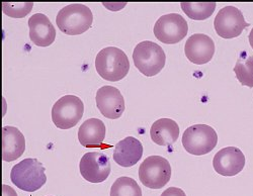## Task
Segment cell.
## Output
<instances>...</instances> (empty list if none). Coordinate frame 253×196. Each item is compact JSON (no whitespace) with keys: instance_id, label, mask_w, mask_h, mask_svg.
<instances>
[{"instance_id":"1","label":"cell","mask_w":253,"mask_h":196,"mask_svg":"<svg viewBox=\"0 0 253 196\" xmlns=\"http://www.w3.org/2000/svg\"><path fill=\"white\" fill-rule=\"evenodd\" d=\"M95 68L101 78L116 82L128 74L130 61L123 50L117 47H107L96 55Z\"/></svg>"},{"instance_id":"2","label":"cell","mask_w":253,"mask_h":196,"mask_svg":"<svg viewBox=\"0 0 253 196\" xmlns=\"http://www.w3.org/2000/svg\"><path fill=\"white\" fill-rule=\"evenodd\" d=\"M93 14L90 8L82 3H71L59 10L56 24L59 30L68 36H78L91 28Z\"/></svg>"},{"instance_id":"3","label":"cell","mask_w":253,"mask_h":196,"mask_svg":"<svg viewBox=\"0 0 253 196\" xmlns=\"http://www.w3.org/2000/svg\"><path fill=\"white\" fill-rule=\"evenodd\" d=\"M10 179L19 189L27 192H35L47 182L45 167L38 159H25L12 167Z\"/></svg>"},{"instance_id":"4","label":"cell","mask_w":253,"mask_h":196,"mask_svg":"<svg viewBox=\"0 0 253 196\" xmlns=\"http://www.w3.org/2000/svg\"><path fill=\"white\" fill-rule=\"evenodd\" d=\"M136 68L145 76L157 75L165 66L166 55L163 49L151 40L139 42L133 52Z\"/></svg>"},{"instance_id":"5","label":"cell","mask_w":253,"mask_h":196,"mask_svg":"<svg viewBox=\"0 0 253 196\" xmlns=\"http://www.w3.org/2000/svg\"><path fill=\"white\" fill-rule=\"evenodd\" d=\"M218 143L216 130L208 124L199 123L187 127L182 136V145L187 153L203 156L212 152Z\"/></svg>"},{"instance_id":"6","label":"cell","mask_w":253,"mask_h":196,"mask_svg":"<svg viewBox=\"0 0 253 196\" xmlns=\"http://www.w3.org/2000/svg\"><path fill=\"white\" fill-rule=\"evenodd\" d=\"M139 178L150 189L163 188L171 178V166L161 156H149L139 167Z\"/></svg>"},{"instance_id":"7","label":"cell","mask_w":253,"mask_h":196,"mask_svg":"<svg viewBox=\"0 0 253 196\" xmlns=\"http://www.w3.org/2000/svg\"><path fill=\"white\" fill-rule=\"evenodd\" d=\"M84 104L76 95H65L58 99L52 107V120L61 129L75 126L83 117Z\"/></svg>"},{"instance_id":"8","label":"cell","mask_w":253,"mask_h":196,"mask_svg":"<svg viewBox=\"0 0 253 196\" xmlns=\"http://www.w3.org/2000/svg\"><path fill=\"white\" fill-rule=\"evenodd\" d=\"M188 25L182 15L168 13L158 18L154 26V35L162 42L171 45L177 43L185 38Z\"/></svg>"},{"instance_id":"9","label":"cell","mask_w":253,"mask_h":196,"mask_svg":"<svg viewBox=\"0 0 253 196\" xmlns=\"http://www.w3.org/2000/svg\"><path fill=\"white\" fill-rule=\"evenodd\" d=\"M214 27L216 33L223 39H233L241 35V33L249 27L246 23L243 13L235 6L223 7L215 17Z\"/></svg>"},{"instance_id":"10","label":"cell","mask_w":253,"mask_h":196,"mask_svg":"<svg viewBox=\"0 0 253 196\" xmlns=\"http://www.w3.org/2000/svg\"><path fill=\"white\" fill-rule=\"evenodd\" d=\"M81 176L88 182L101 183L108 179L112 166L110 158L98 152L84 154L79 164Z\"/></svg>"},{"instance_id":"11","label":"cell","mask_w":253,"mask_h":196,"mask_svg":"<svg viewBox=\"0 0 253 196\" xmlns=\"http://www.w3.org/2000/svg\"><path fill=\"white\" fill-rule=\"evenodd\" d=\"M96 105L103 117L110 119L120 118L125 112V99L115 86L105 85L96 92Z\"/></svg>"},{"instance_id":"12","label":"cell","mask_w":253,"mask_h":196,"mask_svg":"<svg viewBox=\"0 0 253 196\" xmlns=\"http://www.w3.org/2000/svg\"><path fill=\"white\" fill-rule=\"evenodd\" d=\"M245 156L236 147L223 148L217 152L213 159L215 171L222 176H235L245 167Z\"/></svg>"},{"instance_id":"13","label":"cell","mask_w":253,"mask_h":196,"mask_svg":"<svg viewBox=\"0 0 253 196\" xmlns=\"http://www.w3.org/2000/svg\"><path fill=\"white\" fill-rule=\"evenodd\" d=\"M184 53L186 58L194 64L209 63L215 54V42L207 35L195 34L186 40Z\"/></svg>"},{"instance_id":"14","label":"cell","mask_w":253,"mask_h":196,"mask_svg":"<svg viewBox=\"0 0 253 196\" xmlns=\"http://www.w3.org/2000/svg\"><path fill=\"white\" fill-rule=\"evenodd\" d=\"M30 38L36 46H51L56 38V30L49 17L43 13H35L29 19Z\"/></svg>"},{"instance_id":"15","label":"cell","mask_w":253,"mask_h":196,"mask_svg":"<svg viewBox=\"0 0 253 196\" xmlns=\"http://www.w3.org/2000/svg\"><path fill=\"white\" fill-rule=\"evenodd\" d=\"M26 150V139L15 126L2 127V160L12 162L23 156Z\"/></svg>"},{"instance_id":"16","label":"cell","mask_w":253,"mask_h":196,"mask_svg":"<svg viewBox=\"0 0 253 196\" xmlns=\"http://www.w3.org/2000/svg\"><path fill=\"white\" fill-rule=\"evenodd\" d=\"M143 156V145L134 137L120 141L114 150V160L121 167H132Z\"/></svg>"},{"instance_id":"17","label":"cell","mask_w":253,"mask_h":196,"mask_svg":"<svg viewBox=\"0 0 253 196\" xmlns=\"http://www.w3.org/2000/svg\"><path fill=\"white\" fill-rule=\"evenodd\" d=\"M107 128L99 118H88L78 129V140L85 148H98L102 145Z\"/></svg>"},{"instance_id":"18","label":"cell","mask_w":253,"mask_h":196,"mask_svg":"<svg viewBox=\"0 0 253 196\" xmlns=\"http://www.w3.org/2000/svg\"><path fill=\"white\" fill-rule=\"evenodd\" d=\"M150 136L153 143L159 146H172L179 137V126L171 118L157 119L150 128Z\"/></svg>"},{"instance_id":"19","label":"cell","mask_w":253,"mask_h":196,"mask_svg":"<svg viewBox=\"0 0 253 196\" xmlns=\"http://www.w3.org/2000/svg\"><path fill=\"white\" fill-rule=\"evenodd\" d=\"M234 72L236 78L239 80L241 85L252 88L253 87V56H248L246 53H242L238 58Z\"/></svg>"},{"instance_id":"20","label":"cell","mask_w":253,"mask_h":196,"mask_svg":"<svg viewBox=\"0 0 253 196\" xmlns=\"http://www.w3.org/2000/svg\"><path fill=\"white\" fill-rule=\"evenodd\" d=\"M180 6L183 12L189 18H192L194 20H205L213 14L217 4L215 2H183L180 4Z\"/></svg>"},{"instance_id":"21","label":"cell","mask_w":253,"mask_h":196,"mask_svg":"<svg viewBox=\"0 0 253 196\" xmlns=\"http://www.w3.org/2000/svg\"><path fill=\"white\" fill-rule=\"evenodd\" d=\"M111 196H142V189L131 177L118 178L111 188Z\"/></svg>"},{"instance_id":"22","label":"cell","mask_w":253,"mask_h":196,"mask_svg":"<svg viewBox=\"0 0 253 196\" xmlns=\"http://www.w3.org/2000/svg\"><path fill=\"white\" fill-rule=\"evenodd\" d=\"M34 7V3L27 2V3H2L3 13L13 17V18H22L25 17L27 14L31 12Z\"/></svg>"},{"instance_id":"23","label":"cell","mask_w":253,"mask_h":196,"mask_svg":"<svg viewBox=\"0 0 253 196\" xmlns=\"http://www.w3.org/2000/svg\"><path fill=\"white\" fill-rule=\"evenodd\" d=\"M161 196H186V195L182 189L177 187H170V188H167L161 194Z\"/></svg>"},{"instance_id":"24","label":"cell","mask_w":253,"mask_h":196,"mask_svg":"<svg viewBox=\"0 0 253 196\" xmlns=\"http://www.w3.org/2000/svg\"><path fill=\"white\" fill-rule=\"evenodd\" d=\"M2 196H17V193L10 186L3 184L2 185Z\"/></svg>"},{"instance_id":"25","label":"cell","mask_w":253,"mask_h":196,"mask_svg":"<svg viewBox=\"0 0 253 196\" xmlns=\"http://www.w3.org/2000/svg\"><path fill=\"white\" fill-rule=\"evenodd\" d=\"M248 39H249L250 46H251V48L253 49V29L251 30V32H250V34H249V37H248Z\"/></svg>"}]
</instances>
